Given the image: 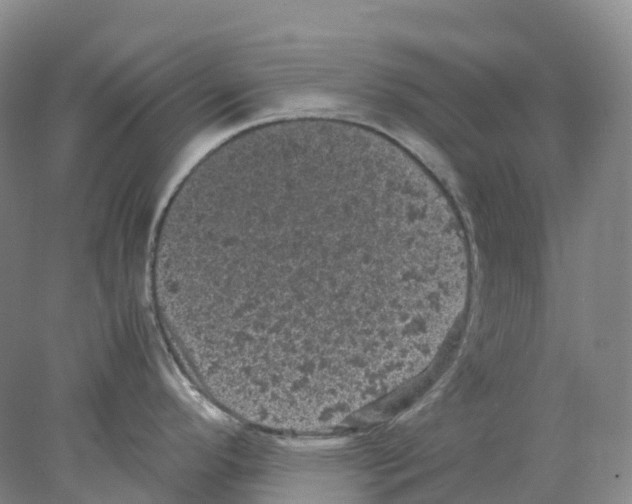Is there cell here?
Returning <instances> with one entry per match:
<instances>
[{
    "label": "cell",
    "mask_w": 632,
    "mask_h": 504,
    "mask_svg": "<svg viewBox=\"0 0 632 504\" xmlns=\"http://www.w3.org/2000/svg\"><path fill=\"white\" fill-rule=\"evenodd\" d=\"M160 257L188 360L261 427L335 426L442 339L446 236L407 166L363 146L293 140L218 162L177 193Z\"/></svg>",
    "instance_id": "cell-1"
}]
</instances>
